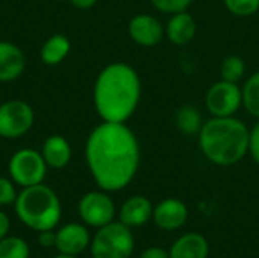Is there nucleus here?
I'll use <instances>...</instances> for the list:
<instances>
[{"label": "nucleus", "mask_w": 259, "mask_h": 258, "mask_svg": "<svg viewBox=\"0 0 259 258\" xmlns=\"http://www.w3.org/2000/svg\"><path fill=\"white\" fill-rule=\"evenodd\" d=\"M85 160L100 190L120 192L138 173L141 163L138 138L126 123L102 122L87 138Z\"/></svg>", "instance_id": "f257e3e1"}, {"label": "nucleus", "mask_w": 259, "mask_h": 258, "mask_svg": "<svg viewBox=\"0 0 259 258\" xmlns=\"http://www.w3.org/2000/svg\"><path fill=\"white\" fill-rule=\"evenodd\" d=\"M140 99L141 79L132 65L111 62L97 75L93 102L102 122L126 123L135 114Z\"/></svg>", "instance_id": "f03ea898"}, {"label": "nucleus", "mask_w": 259, "mask_h": 258, "mask_svg": "<svg viewBox=\"0 0 259 258\" xmlns=\"http://www.w3.org/2000/svg\"><path fill=\"white\" fill-rule=\"evenodd\" d=\"M197 137L203 157L220 167L234 166L249 154L250 129L235 116L211 117Z\"/></svg>", "instance_id": "7ed1b4c3"}, {"label": "nucleus", "mask_w": 259, "mask_h": 258, "mask_svg": "<svg viewBox=\"0 0 259 258\" xmlns=\"http://www.w3.org/2000/svg\"><path fill=\"white\" fill-rule=\"evenodd\" d=\"M14 208L20 222L36 233L55 230L62 216L59 196L42 182L24 187L18 193Z\"/></svg>", "instance_id": "20e7f679"}, {"label": "nucleus", "mask_w": 259, "mask_h": 258, "mask_svg": "<svg viewBox=\"0 0 259 258\" xmlns=\"http://www.w3.org/2000/svg\"><path fill=\"white\" fill-rule=\"evenodd\" d=\"M134 248L135 240L132 228L120 220L97 228L90 245L93 258H131Z\"/></svg>", "instance_id": "39448f33"}, {"label": "nucleus", "mask_w": 259, "mask_h": 258, "mask_svg": "<svg viewBox=\"0 0 259 258\" xmlns=\"http://www.w3.org/2000/svg\"><path fill=\"white\" fill-rule=\"evenodd\" d=\"M8 172L11 179L24 189L41 184L44 181L47 175V164L41 152L30 148H24L17 151L11 157L8 163Z\"/></svg>", "instance_id": "423d86ee"}, {"label": "nucleus", "mask_w": 259, "mask_h": 258, "mask_svg": "<svg viewBox=\"0 0 259 258\" xmlns=\"http://www.w3.org/2000/svg\"><path fill=\"white\" fill-rule=\"evenodd\" d=\"M35 123L33 108L20 99H11L0 105V137L17 140L27 134Z\"/></svg>", "instance_id": "0eeeda50"}, {"label": "nucleus", "mask_w": 259, "mask_h": 258, "mask_svg": "<svg viewBox=\"0 0 259 258\" xmlns=\"http://www.w3.org/2000/svg\"><path fill=\"white\" fill-rule=\"evenodd\" d=\"M243 106V90L225 79L212 84L205 94V108L211 117H232Z\"/></svg>", "instance_id": "6e6552de"}, {"label": "nucleus", "mask_w": 259, "mask_h": 258, "mask_svg": "<svg viewBox=\"0 0 259 258\" xmlns=\"http://www.w3.org/2000/svg\"><path fill=\"white\" fill-rule=\"evenodd\" d=\"M77 213L80 220L87 227L102 228L111 222L117 214L115 204L108 192L105 190H94L85 193L77 204Z\"/></svg>", "instance_id": "1a4fd4ad"}, {"label": "nucleus", "mask_w": 259, "mask_h": 258, "mask_svg": "<svg viewBox=\"0 0 259 258\" xmlns=\"http://www.w3.org/2000/svg\"><path fill=\"white\" fill-rule=\"evenodd\" d=\"M131 40L141 47H155L165 36V26L150 14H137L127 24Z\"/></svg>", "instance_id": "9d476101"}, {"label": "nucleus", "mask_w": 259, "mask_h": 258, "mask_svg": "<svg viewBox=\"0 0 259 258\" xmlns=\"http://www.w3.org/2000/svg\"><path fill=\"white\" fill-rule=\"evenodd\" d=\"M91 245V234L85 224L71 222L64 227H61L56 231V242L55 248L59 254L67 255H80L85 252Z\"/></svg>", "instance_id": "9b49d317"}, {"label": "nucleus", "mask_w": 259, "mask_h": 258, "mask_svg": "<svg viewBox=\"0 0 259 258\" xmlns=\"http://www.w3.org/2000/svg\"><path fill=\"white\" fill-rule=\"evenodd\" d=\"M152 220L159 230L178 231L188 220V207L178 198H167L153 207Z\"/></svg>", "instance_id": "f8f14e48"}, {"label": "nucleus", "mask_w": 259, "mask_h": 258, "mask_svg": "<svg viewBox=\"0 0 259 258\" xmlns=\"http://www.w3.org/2000/svg\"><path fill=\"white\" fill-rule=\"evenodd\" d=\"M153 216V205L149 198L135 195L127 198L118 211V219L129 228H140L146 225Z\"/></svg>", "instance_id": "ddd939ff"}, {"label": "nucleus", "mask_w": 259, "mask_h": 258, "mask_svg": "<svg viewBox=\"0 0 259 258\" xmlns=\"http://www.w3.org/2000/svg\"><path fill=\"white\" fill-rule=\"evenodd\" d=\"M197 33L196 18L187 11L171 14L165 24V36L175 46H185L194 40Z\"/></svg>", "instance_id": "4468645a"}, {"label": "nucleus", "mask_w": 259, "mask_h": 258, "mask_svg": "<svg viewBox=\"0 0 259 258\" xmlns=\"http://www.w3.org/2000/svg\"><path fill=\"white\" fill-rule=\"evenodd\" d=\"M26 67L23 50L9 41H0V82L18 79Z\"/></svg>", "instance_id": "2eb2a0df"}, {"label": "nucleus", "mask_w": 259, "mask_h": 258, "mask_svg": "<svg viewBox=\"0 0 259 258\" xmlns=\"http://www.w3.org/2000/svg\"><path fill=\"white\" fill-rule=\"evenodd\" d=\"M41 155L47 167L59 170L68 166L73 157V151H71V144L65 137L53 134L44 140L41 148Z\"/></svg>", "instance_id": "dca6fc26"}, {"label": "nucleus", "mask_w": 259, "mask_h": 258, "mask_svg": "<svg viewBox=\"0 0 259 258\" xmlns=\"http://www.w3.org/2000/svg\"><path fill=\"white\" fill-rule=\"evenodd\" d=\"M168 254L170 258H208L209 243L199 233H187L175 240Z\"/></svg>", "instance_id": "f3484780"}, {"label": "nucleus", "mask_w": 259, "mask_h": 258, "mask_svg": "<svg viewBox=\"0 0 259 258\" xmlns=\"http://www.w3.org/2000/svg\"><path fill=\"white\" fill-rule=\"evenodd\" d=\"M71 43L62 33H55L47 38L39 50V58L46 65H58L61 64L70 53Z\"/></svg>", "instance_id": "a211bd4d"}, {"label": "nucleus", "mask_w": 259, "mask_h": 258, "mask_svg": "<svg viewBox=\"0 0 259 258\" xmlns=\"http://www.w3.org/2000/svg\"><path fill=\"white\" fill-rule=\"evenodd\" d=\"M178 129L185 135H199L203 120L200 111L194 105H182L175 116Z\"/></svg>", "instance_id": "6ab92c4d"}, {"label": "nucleus", "mask_w": 259, "mask_h": 258, "mask_svg": "<svg viewBox=\"0 0 259 258\" xmlns=\"http://www.w3.org/2000/svg\"><path fill=\"white\" fill-rule=\"evenodd\" d=\"M241 90H243V106L250 116L256 117L259 120V70L247 78Z\"/></svg>", "instance_id": "aec40b11"}, {"label": "nucleus", "mask_w": 259, "mask_h": 258, "mask_svg": "<svg viewBox=\"0 0 259 258\" xmlns=\"http://www.w3.org/2000/svg\"><path fill=\"white\" fill-rule=\"evenodd\" d=\"M30 248L26 240L17 236H6L0 240V258H29Z\"/></svg>", "instance_id": "412c9836"}, {"label": "nucleus", "mask_w": 259, "mask_h": 258, "mask_svg": "<svg viewBox=\"0 0 259 258\" xmlns=\"http://www.w3.org/2000/svg\"><path fill=\"white\" fill-rule=\"evenodd\" d=\"M220 75L222 79L229 82H237L244 78L246 75V62L238 55H229L222 61L220 65Z\"/></svg>", "instance_id": "4be33fe9"}, {"label": "nucleus", "mask_w": 259, "mask_h": 258, "mask_svg": "<svg viewBox=\"0 0 259 258\" xmlns=\"http://www.w3.org/2000/svg\"><path fill=\"white\" fill-rule=\"evenodd\" d=\"M226 9L237 17H250L259 11V0H223Z\"/></svg>", "instance_id": "5701e85b"}, {"label": "nucleus", "mask_w": 259, "mask_h": 258, "mask_svg": "<svg viewBox=\"0 0 259 258\" xmlns=\"http://www.w3.org/2000/svg\"><path fill=\"white\" fill-rule=\"evenodd\" d=\"M152 6L164 14H176V12H182L187 11L193 0H150Z\"/></svg>", "instance_id": "b1692460"}, {"label": "nucleus", "mask_w": 259, "mask_h": 258, "mask_svg": "<svg viewBox=\"0 0 259 258\" xmlns=\"http://www.w3.org/2000/svg\"><path fill=\"white\" fill-rule=\"evenodd\" d=\"M15 182L9 178L0 176V207H6V205H14L15 199L18 196L17 190H15Z\"/></svg>", "instance_id": "393cba45"}, {"label": "nucleus", "mask_w": 259, "mask_h": 258, "mask_svg": "<svg viewBox=\"0 0 259 258\" xmlns=\"http://www.w3.org/2000/svg\"><path fill=\"white\" fill-rule=\"evenodd\" d=\"M249 154L253 161L259 166V120L250 129V141H249Z\"/></svg>", "instance_id": "a878e982"}, {"label": "nucleus", "mask_w": 259, "mask_h": 258, "mask_svg": "<svg viewBox=\"0 0 259 258\" xmlns=\"http://www.w3.org/2000/svg\"><path fill=\"white\" fill-rule=\"evenodd\" d=\"M140 258H170V254L167 249H164L161 246H150L141 252Z\"/></svg>", "instance_id": "bb28decb"}, {"label": "nucleus", "mask_w": 259, "mask_h": 258, "mask_svg": "<svg viewBox=\"0 0 259 258\" xmlns=\"http://www.w3.org/2000/svg\"><path fill=\"white\" fill-rule=\"evenodd\" d=\"M55 242H56V233H53V230L52 231H42V233H39L38 243L42 248H55Z\"/></svg>", "instance_id": "cd10ccee"}, {"label": "nucleus", "mask_w": 259, "mask_h": 258, "mask_svg": "<svg viewBox=\"0 0 259 258\" xmlns=\"http://www.w3.org/2000/svg\"><path fill=\"white\" fill-rule=\"evenodd\" d=\"M9 228H11V220H9V217H8V214H6L5 211L0 210V240L9 234Z\"/></svg>", "instance_id": "c85d7f7f"}, {"label": "nucleus", "mask_w": 259, "mask_h": 258, "mask_svg": "<svg viewBox=\"0 0 259 258\" xmlns=\"http://www.w3.org/2000/svg\"><path fill=\"white\" fill-rule=\"evenodd\" d=\"M68 2L77 9H90L97 3V0H68Z\"/></svg>", "instance_id": "c756f323"}, {"label": "nucleus", "mask_w": 259, "mask_h": 258, "mask_svg": "<svg viewBox=\"0 0 259 258\" xmlns=\"http://www.w3.org/2000/svg\"><path fill=\"white\" fill-rule=\"evenodd\" d=\"M53 258H77V257H74V255H67V254H58V255H55Z\"/></svg>", "instance_id": "7c9ffc66"}, {"label": "nucleus", "mask_w": 259, "mask_h": 258, "mask_svg": "<svg viewBox=\"0 0 259 258\" xmlns=\"http://www.w3.org/2000/svg\"><path fill=\"white\" fill-rule=\"evenodd\" d=\"M0 138H2V137H0Z\"/></svg>", "instance_id": "2f4dec72"}]
</instances>
